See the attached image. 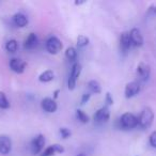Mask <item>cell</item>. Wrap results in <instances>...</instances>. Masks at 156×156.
<instances>
[{"label":"cell","instance_id":"obj_1","mask_svg":"<svg viewBox=\"0 0 156 156\" xmlns=\"http://www.w3.org/2000/svg\"><path fill=\"white\" fill-rule=\"evenodd\" d=\"M154 121V112L152 108L150 107H144L141 111V113L138 117V125L142 129H147L151 127Z\"/></svg>","mask_w":156,"mask_h":156},{"label":"cell","instance_id":"obj_5","mask_svg":"<svg viewBox=\"0 0 156 156\" xmlns=\"http://www.w3.org/2000/svg\"><path fill=\"white\" fill-rule=\"evenodd\" d=\"M93 119L96 123L98 124H103V123H107L110 119V111L109 108L105 105V106L101 107L100 109L96 110V112L94 113Z\"/></svg>","mask_w":156,"mask_h":156},{"label":"cell","instance_id":"obj_22","mask_svg":"<svg viewBox=\"0 0 156 156\" xmlns=\"http://www.w3.org/2000/svg\"><path fill=\"white\" fill-rule=\"evenodd\" d=\"M10 102L5 92L0 91V109H9Z\"/></svg>","mask_w":156,"mask_h":156},{"label":"cell","instance_id":"obj_25","mask_svg":"<svg viewBox=\"0 0 156 156\" xmlns=\"http://www.w3.org/2000/svg\"><path fill=\"white\" fill-rule=\"evenodd\" d=\"M149 142H150V145L154 149H156V130H154L149 137Z\"/></svg>","mask_w":156,"mask_h":156},{"label":"cell","instance_id":"obj_12","mask_svg":"<svg viewBox=\"0 0 156 156\" xmlns=\"http://www.w3.org/2000/svg\"><path fill=\"white\" fill-rule=\"evenodd\" d=\"M132 42H130L129 32H122L120 35V49L123 54H127L132 48Z\"/></svg>","mask_w":156,"mask_h":156},{"label":"cell","instance_id":"obj_7","mask_svg":"<svg viewBox=\"0 0 156 156\" xmlns=\"http://www.w3.org/2000/svg\"><path fill=\"white\" fill-rule=\"evenodd\" d=\"M44 145H45V137L44 135L39 134L33 138L32 142H31V151L33 154H39L43 152Z\"/></svg>","mask_w":156,"mask_h":156},{"label":"cell","instance_id":"obj_6","mask_svg":"<svg viewBox=\"0 0 156 156\" xmlns=\"http://www.w3.org/2000/svg\"><path fill=\"white\" fill-rule=\"evenodd\" d=\"M10 69L16 74H23L26 69L27 63L26 61H24L20 58H12L10 60Z\"/></svg>","mask_w":156,"mask_h":156},{"label":"cell","instance_id":"obj_14","mask_svg":"<svg viewBox=\"0 0 156 156\" xmlns=\"http://www.w3.org/2000/svg\"><path fill=\"white\" fill-rule=\"evenodd\" d=\"M65 149L62 147L61 144H52V145H49L47 147L43 152H42L41 156H54L55 154H62L64 153Z\"/></svg>","mask_w":156,"mask_h":156},{"label":"cell","instance_id":"obj_19","mask_svg":"<svg viewBox=\"0 0 156 156\" xmlns=\"http://www.w3.org/2000/svg\"><path fill=\"white\" fill-rule=\"evenodd\" d=\"M5 50L10 54H14L18 50V42L16 40L12 39L5 43Z\"/></svg>","mask_w":156,"mask_h":156},{"label":"cell","instance_id":"obj_17","mask_svg":"<svg viewBox=\"0 0 156 156\" xmlns=\"http://www.w3.org/2000/svg\"><path fill=\"white\" fill-rule=\"evenodd\" d=\"M55 78V73L51 69H47V71H44L41 75L39 76V81L41 83H50L51 80H54Z\"/></svg>","mask_w":156,"mask_h":156},{"label":"cell","instance_id":"obj_28","mask_svg":"<svg viewBox=\"0 0 156 156\" xmlns=\"http://www.w3.org/2000/svg\"><path fill=\"white\" fill-rule=\"evenodd\" d=\"M147 14L152 16H156V5H151L147 9Z\"/></svg>","mask_w":156,"mask_h":156},{"label":"cell","instance_id":"obj_21","mask_svg":"<svg viewBox=\"0 0 156 156\" xmlns=\"http://www.w3.org/2000/svg\"><path fill=\"white\" fill-rule=\"evenodd\" d=\"M76 118H77L78 121L81 122L83 124H87L88 122H89V117H88V115L85 111L81 110V109H77V110H76Z\"/></svg>","mask_w":156,"mask_h":156},{"label":"cell","instance_id":"obj_18","mask_svg":"<svg viewBox=\"0 0 156 156\" xmlns=\"http://www.w3.org/2000/svg\"><path fill=\"white\" fill-rule=\"evenodd\" d=\"M88 89H89L90 93H93V94H100L102 92V87H101L100 83L96 80H90L88 83Z\"/></svg>","mask_w":156,"mask_h":156},{"label":"cell","instance_id":"obj_8","mask_svg":"<svg viewBox=\"0 0 156 156\" xmlns=\"http://www.w3.org/2000/svg\"><path fill=\"white\" fill-rule=\"evenodd\" d=\"M129 37H130V42L132 45L135 47H141L144 43V40L141 34V31L138 28H133L129 31Z\"/></svg>","mask_w":156,"mask_h":156},{"label":"cell","instance_id":"obj_16","mask_svg":"<svg viewBox=\"0 0 156 156\" xmlns=\"http://www.w3.org/2000/svg\"><path fill=\"white\" fill-rule=\"evenodd\" d=\"M13 23L18 28H24V27H26L27 25H28V18H27V16L25 15V14L18 12V13L14 14Z\"/></svg>","mask_w":156,"mask_h":156},{"label":"cell","instance_id":"obj_27","mask_svg":"<svg viewBox=\"0 0 156 156\" xmlns=\"http://www.w3.org/2000/svg\"><path fill=\"white\" fill-rule=\"evenodd\" d=\"M90 98H91V93H90V92H87V93L83 94V98H81V105L87 104V103L89 102Z\"/></svg>","mask_w":156,"mask_h":156},{"label":"cell","instance_id":"obj_10","mask_svg":"<svg viewBox=\"0 0 156 156\" xmlns=\"http://www.w3.org/2000/svg\"><path fill=\"white\" fill-rule=\"evenodd\" d=\"M137 75L142 81H147L151 75V67L147 63L140 62L137 66Z\"/></svg>","mask_w":156,"mask_h":156},{"label":"cell","instance_id":"obj_26","mask_svg":"<svg viewBox=\"0 0 156 156\" xmlns=\"http://www.w3.org/2000/svg\"><path fill=\"white\" fill-rule=\"evenodd\" d=\"M105 102H106V106H111V105H113V103H115V101H113V98L112 95H111L110 92H107L106 93V96H105Z\"/></svg>","mask_w":156,"mask_h":156},{"label":"cell","instance_id":"obj_13","mask_svg":"<svg viewBox=\"0 0 156 156\" xmlns=\"http://www.w3.org/2000/svg\"><path fill=\"white\" fill-rule=\"evenodd\" d=\"M41 107L44 111H46V112H48V113L56 112L57 109H58V105L55 102L54 98H43L41 102Z\"/></svg>","mask_w":156,"mask_h":156},{"label":"cell","instance_id":"obj_20","mask_svg":"<svg viewBox=\"0 0 156 156\" xmlns=\"http://www.w3.org/2000/svg\"><path fill=\"white\" fill-rule=\"evenodd\" d=\"M65 58L69 61H75L77 58V50L75 47H67L65 50Z\"/></svg>","mask_w":156,"mask_h":156},{"label":"cell","instance_id":"obj_31","mask_svg":"<svg viewBox=\"0 0 156 156\" xmlns=\"http://www.w3.org/2000/svg\"><path fill=\"white\" fill-rule=\"evenodd\" d=\"M76 156H87L86 154H83V153H80V154H78V155H76Z\"/></svg>","mask_w":156,"mask_h":156},{"label":"cell","instance_id":"obj_30","mask_svg":"<svg viewBox=\"0 0 156 156\" xmlns=\"http://www.w3.org/2000/svg\"><path fill=\"white\" fill-rule=\"evenodd\" d=\"M74 3H75L76 5H83V3H86V1H85V0H83V1H75Z\"/></svg>","mask_w":156,"mask_h":156},{"label":"cell","instance_id":"obj_24","mask_svg":"<svg viewBox=\"0 0 156 156\" xmlns=\"http://www.w3.org/2000/svg\"><path fill=\"white\" fill-rule=\"evenodd\" d=\"M59 133H60L61 137H62L63 139H69V137L72 136V132L66 127H61L60 130H59Z\"/></svg>","mask_w":156,"mask_h":156},{"label":"cell","instance_id":"obj_15","mask_svg":"<svg viewBox=\"0 0 156 156\" xmlns=\"http://www.w3.org/2000/svg\"><path fill=\"white\" fill-rule=\"evenodd\" d=\"M37 43H39L37 35L35 34V33L31 32V33H29V35L26 37V40H25L24 47H25V49L31 50V49H33L34 47H37Z\"/></svg>","mask_w":156,"mask_h":156},{"label":"cell","instance_id":"obj_23","mask_svg":"<svg viewBox=\"0 0 156 156\" xmlns=\"http://www.w3.org/2000/svg\"><path fill=\"white\" fill-rule=\"evenodd\" d=\"M89 42H90V40H89V37H86V35H78V37H77V47H79V48H83V47H86V46L89 44Z\"/></svg>","mask_w":156,"mask_h":156},{"label":"cell","instance_id":"obj_4","mask_svg":"<svg viewBox=\"0 0 156 156\" xmlns=\"http://www.w3.org/2000/svg\"><path fill=\"white\" fill-rule=\"evenodd\" d=\"M45 47H46V50H47L50 55H57L61 51L63 45H62V42H61L58 37L51 35V37H48L47 41H46Z\"/></svg>","mask_w":156,"mask_h":156},{"label":"cell","instance_id":"obj_2","mask_svg":"<svg viewBox=\"0 0 156 156\" xmlns=\"http://www.w3.org/2000/svg\"><path fill=\"white\" fill-rule=\"evenodd\" d=\"M120 127L123 129H133L138 126V117L132 112H125L119 120Z\"/></svg>","mask_w":156,"mask_h":156},{"label":"cell","instance_id":"obj_3","mask_svg":"<svg viewBox=\"0 0 156 156\" xmlns=\"http://www.w3.org/2000/svg\"><path fill=\"white\" fill-rule=\"evenodd\" d=\"M81 71H83V66H81L80 63H74L73 66L71 69V73L69 76V80H67V87L71 91H73L76 88V83H77L78 78L80 76Z\"/></svg>","mask_w":156,"mask_h":156},{"label":"cell","instance_id":"obj_29","mask_svg":"<svg viewBox=\"0 0 156 156\" xmlns=\"http://www.w3.org/2000/svg\"><path fill=\"white\" fill-rule=\"evenodd\" d=\"M59 93H60V90H56V91L54 92V100L55 98H57L59 96Z\"/></svg>","mask_w":156,"mask_h":156},{"label":"cell","instance_id":"obj_11","mask_svg":"<svg viewBox=\"0 0 156 156\" xmlns=\"http://www.w3.org/2000/svg\"><path fill=\"white\" fill-rule=\"evenodd\" d=\"M140 92V85L137 81H130L125 86V90H124V94H125L126 98H132L136 96L137 94Z\"/></svg>","mask_w":156,"mask_h":156},{"label":"cell","instance_id":"obj_9","mask_svg":"<svg viewBox=\"0 0 156 156\" xmlns=\"http://www.w3.org/2000/svg\"><path fill=\"white\" fill-rule=\"evenodd\" d=\"M12 150V140L7 135L0 136V154L1 155H8Z\"/></svg>","mask_w":156,"mask_h":156}]
</instances>
